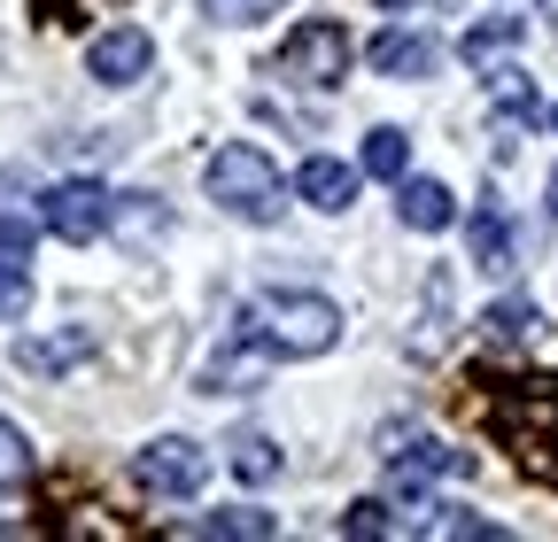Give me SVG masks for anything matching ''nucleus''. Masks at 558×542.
Instances as JSON below:
<instances>
[{"label":"nucleus","mask_w":558,"mask_h":542,"mask_svg":"<svg viewBox=\"0 0 558 542\" xmlns=\"http://www.w3.org/2000/svg\"><path fill=\"white\" fill-rule=\"evenodd\" d=\"M202 186L241 225H279V218H288V178H279V163L264 148H248V140H226L218 156H209L202 163Z\"/></svg>","instance_id":"2"},{"label":"nucleus","mask_w":558,"mask_h":542,"mask_svg":"<svg viewBox=\"0 0 558 542\" xmlns=\"http://www.w3.org/2000/svg\"><path fill=\"white\" fill-rule=\"evenodd\" d=\"M535 325H543V310L520 303V295H505V303H488V310H481V333H488V342H527Z\"/></svg>","instance_id":"18"},{"label":"nucleus","mask_w":558,"mask_h":542,"mask_svg":"<svg viewBox=\"0 0 558 542\" xmlns=\"http://www.w3.org/2000/svg\"><path fill=\"white\" fill-rule=\"evenodd\" d=\"M341 534H411V519H388L380 504H349L341 512Z\"/></svg>","instance_id":"21"},{"label":"nucleus","mask_w":558,"mask_h":542,"mask_svg":"<svg viewBox=\"0 0 558 542\" xmlns=\"http://www.w3.org/2000/svg\"><path fill=\"white\" fill-rule=\"evenodd\" d=\"M148 62H156V39L140 32V24H109V32L86 47V71H94L101 86H140V78H148Z\"/></svg>","instance_id":"6"},{"label":"nucleus","mask_w":558,"mask_h":542,"mask_svg":"<svg viewBox=\"0 0 558 542\" xmlns=\"http://www.w3.org/2000/svg\"><path fill=\"white\" fill-rule=\"evenodd\" d=\"M450 472H473V457H465V449H450V442L388 449V481H396V496H427L435 481H450Z\"/></svg>","instance_id":"8"},{"label":"nucleus","mask_w":558,"mask_h":542,"mask_svg":"<svg viewBox=\"0 0 558 542\" xmlns=\"http://www.w3.org/2000/svg\"><path fill=\"white\" fill-rule=\"evenodd\" d=\"M132 481L148 489V496H202V481H209V457H202L186 434H156L148 449L132 457Z\"/></svg>","instance_id":"5"},{"label":"nucleus","mask_w":558,"mask_h":542,"mask_svg":"<svg viewBox=\"0 0 558 542\" xmlns=\"http://www.w3.org/2000/svg\"><path fill=\"white\" fill-rule=\"evenodd\" d=\"M365 62H373L380 78H435L442 39H435V32H411V24H388V32L365 47Z\"/></svg>","instance_id":"7"},{"label":"nucleus","mask_w":558,"mask_h":542,"mask_svg":"<svg viewBox=\"0 0 558 542\" xmlns=\"http://www.w3.org/2000/svg\"><path fill=\"white\" fill-rule=\"evenodd\" d=\"M32 310V241L0 233V318H24Z\"/></svg>","instance_id":"14"},{"label":"nucleus","mask_w":558,"mask_h":542,"mask_svg":"<svg viewBox=\"0 0 558 542\" xmlns=\"http://www.w3.org/2000/svg\"><path fill=\"white\" fill-rule=\"evenodd\" d=\"M396 210H403L411 233H450L458 225V201H450L442 178H396Z\"/></svg>","instance_id":"10"},{"label":"nucleus","mask_w":558,"mask_h":542,"mask_svg":"<svg viewBox=\"0 0 558 542\" xmlns=\"http://www.w3.org/2000/svg\"><path fill=\"white\" fill-rule=\"evenodd\" d=\"M465 241H473V263L481 271H512V218L497 210V201H481V210H473Z\"/></svg>","instance_id":"13"},{"label":"nucleus","mask_w":558,"mask_h":542,"mask_svg":"<svg viewBox=\"0 0 558 542\" xmlns=\"http://www.w3.org/2000/svg\"><path fill=\"white\" fill-rule=\"evenodd\" d=\"M226 457H233L241 481H256V489L288 472V457H279V442H271V434H233V449H226Z\"/></svg>","instance_id":"16"},{"label":"nucleus","mask_w":558,"mask_h":542,"mask_svg":"<svg viewBox=\"0 0 558 542\" xmlns=\"http://www.w3.org/2000/svg\"><path fill=\"white\" fill-rule=\"evenodd\" d=\"M295 201H311V210H349V201H357V171L349 163H333V156H303L295 163Z\"/></svg>","instance_id":"9"},{"label":"nucleus","mask_w":558,"mask_h":542,"mask_svg":"<svg viewBox=\"0 0 558 542\" xmlns=\"http://www.w3.org/2000/svg\"><path fill=\"white\" fill-rule=\"evenodd\" d=\"M520 39H527V16H481V24L458 39V54L473 62V71H497V62H505Z\"/></svg>","instance_id":"12"},{"label":"nucleus","mask_w":558,"mask_h":542,"mask_svg":"<svg viewBox=\"0 0 558 542\" xmlns=\"http://www.w3.org/2000/svg\"><path fill=\"white\" fill-rule=\"evenodd\" d=\"M233 342L271 349V357H326L341 342V303H326L311 287H271L233 318Z\"/></svg>","instance_id":"1"},{"label":"nucleus","mask_w":558,"mask_h":542,"mask_svg":"<svg viewBox=\"0 0 558 542\" xmlns=\"http://www.w3.org/2000/svg\"><path fill=\"white\" fill-rule=\"evenodd\" d=\"M109 210H117V194H109L101 178H62V186L39 194V225H47L54 241H70V248L101 241V233H109Z\"/></svg>","instance_id":"4"},{"label":"nucleus","mask_w":558,"mask_h":542,"mask_svg":"<svg viewBox=\"0 0 558 542\" xmlns=\"http://www.w3.org/2000/svg\"><path fill=\"white\" fill-rule=\"evenodd\" d=\"M94 357V333L86 325H70V333H24V342H16V365L24 372H70V365H86Z\"/></svg>","instance_id":"11"},{"label":"nucleus","mask_w":558,"mask_h":542,"mask_svg":"<svg viewBox=\"0 0 558 542\" xmlns=\"http://www.w3.org/2000/svg\"><path fill=\"white\" fill-rule=\"evenodd\" d=\"M380 9H418V0H380Z\"/></svg>","instance_id":"23"},{"label":"nucleus","mask_w":558,"mask_h":542,"mask_svg":"<svg viewBox=\"0 0 558 542\" xmlns=\"http://www.w3.org/2000/svg\"><path fill=\"white\" fill-rule=\"evenodd\" d=\"M186 534H248V542H271L279 519H271V512H209V519H194Z\"/></svg>","instance_id":"19"},{"label":"nucleus","mask_w":558,"mask_h":542,"mask_svg":"<svg viewBox=\"0 0 558 542\" xmlns=\"http://www.w3.org/2000/svg\"><path fill=\"white\" fill-rule=\"evenodd\" d=\"M365 178H403L411 171V140H403V132L396 124H373L365 132V163H357Z\"/></svg>","instance_id":"17"},{"label":"nucleus","mask_w":558,"mask_h":542,"mask_svg":"<svg viewBox=\"0 0 558 542\" xmlns=\"http://www.w3.org/2000/svg\"><path fill=\"white\" fill-rule=\"evenodd\" d=\"M550 132H558V101H550Z\"/></svg>","instance_id":"25"},{"label":"nucleus","mask_w":558,"mask_h":542,"mask_svg":"<svg viewBox=\"0 0 558 542\" xmlns=\"http://www.w3.org/2000/svg\"><path fill=\"white\" fill-rule=\"evenodd\" d=\"M535 9H543V16H558V0H535Z\"/></svg>","instance_id":"24"},{"label":"nucleus","mask_w":558,"mask_h":542,"mask_svg":"<svg viewBox=\"0 0 558 542\" xmlns=\"http://www.w3.org/2000/svg\"><path fill=\"white\" fill-rule=\"evenodd\" d=\"M0 489H32V442L16 419H0Z\"/></svg>","instance_id":"20"},{"label":"nucleus","mask_w":558,"mask_h":542,"mask_svg":"<svg viewBox=\"0 0 558 542\" xmlns=\"http://www.w3.org/2000/svg\"><path fill=\"white\" fill-rule=\"evenodd\" d=\"M543 201H550V218H558V171H550V186H543Z\"/></svg>","instance_id":"22"},{"label":"nucleus","mask_w":558,"mask_h":542,"mask_svg":"<svg viewBox=\"0 0 558 542\" xmlns=\"http://www.w3.org/2000/svg\"><path fill=\"white\" fill-rule=\"evenodd\" d=\"M349 62H357V39H349L341 16H303L288 32V47H279V71H288L295 86H318V94L349 78Z\"/></svg>","instance_id":"3"},{"label":"nucleus","mask_w":558,"mask_h":542,"mask_svg":"<svg viewBox=\"0 0 558 542\" xmlns=\"http://www.w3.org/2000/svg\"><path fill=\"white\" fill-rule=\"evenodd\" d=\"M481 78H488V109H497V116H512V124L543 116V101H535V78H527V71H512V62H505V71H481Z\"/></svg>","instance_id":"15"}]
</instances>
